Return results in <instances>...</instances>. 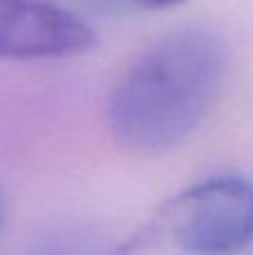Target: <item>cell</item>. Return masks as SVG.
<instances>
[{
    "mask_svg": "<svg viewBox=\"0 0 253 255\" xmlns=\"http://www.w3.org/2000/svg\"><path fill=\"white\" fill-rule=\"evenodd\" d=\"M130 2H132V7H141V9H168L184 2V0H130Z\"/></svg>",
    "mask_w": 253,
    "mask_h": 255,
    "instance_id": "cell-5",
    "label": "cell"
},
{
    "mask_svg": "<svg viewBox=\"0 0 253 255\" xmlns=\"http://www.w3.org/2000/svg\"><path fill=\"white\" fill-rule=\"evenodd\" d=\"M2 231H4V199L2 193H0V238H2Z\"/></svg>",
    "mask_w": 253,
    "mask_h": 255,
    "instance_id": "cell-6",
    "label": "cell"
},
{
    "mask_svg": "<svg viewBox=\"0 0 253 255\" xmlns=\"http://www.w3.org/2000/svg\"><path fill=\"white\" fill-rule=\"evenodd\" d=\"M94 43L88 22L54 0H0V58H61L88 52Z\"/></svg>",
    "mask_w": 253,
    "mask_h": 255,
    "instance_id": "cell-3",
    "label": "cell"
},
{
    "mask_svg": "<svg viewBox=\"0 0 253 255\" xmlns=\"http://www.w3.org/2000/svg\"><path fill=\"white\" fill-rule=\"evenodd\" d=\"M175 242L193 255H231L253 242V181L220 175L184 190L168 211Z\"/></svg>",
    "mask_w": 253,
    "mask_h": 255,
    "instance_id": "cell-2",
    "label": "cell"
},
{
    "mask_svg": "<svg viewBox=\"0 0 253 255\" xmlns=\"http://www.w3.org/2000/svg\"><path fill=\"white\" fill-rule=\"evenodd\" d=\"M76 2L81 7H85L88 11L101 13V16H115V13H121L132 7L130 0H76Z\"/></svg>",
    "mask_w": 253,
    "mask_h": 255,
    "instance_id": "cell-4",
    "label": "cell"
},
{
    "mask_svg": "<svg viewBox=\"0 0 253 255\" xmlns=\"http://www.w3.org/2000/svg\"><path fill=\"white\" fill-rule=\"evenodd\" d=\"M229 70L222 36L184 27L152 43L121 76L108 121L124 148L157 154L177 148L213 108Z\"/></svg>",
    "mask_w": 253,
    "mask_h": 255,
    "instance_id": "cell-1",
    "label": "cell"
}]
</instances>
